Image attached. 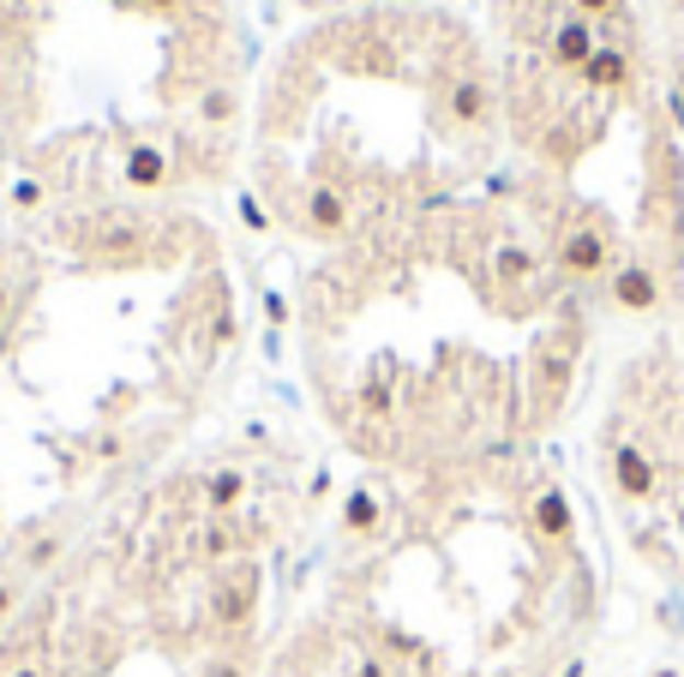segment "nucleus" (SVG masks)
<instances>
[{"instance_id":"12","label":"nucleus","mask_w":684,"mask_h":677,"mask_svg":"<svg viewBox=\"0 0 684 677\" xmlns=\"http://www.w3.org/2000/svg\"><path fill=\"white\" fill-rule=\"evenodd\" d=\"M240 216H247V228H264V222H271V216H264V210H259V204H252V198L240 204Z\"/></svg>"},{"instance_id":"3","label":"nucleus","mask_w":684,"mask_h":677,"mask_svg":"<svg viewBox=\"0 0 684 677\" xmlns=\"http://www.w3.org/2000/svg\"><path fill=\"white\" fill-rule=\"evenodd\" d=\"M252 594H259V576H252V564L228 570L223 587H217V618H223V623H247V618H252Z\"/></svg>"},{"instance_id":"11","label":"nucleus","mask_w":684,"mask_h":677,"mask_svg":"<svg viewBox=\"0 0 684 677\" xmlns=\"http://www.w3.org/2000/svg\"><path fill=\"white\" fill-rule=\"evenodd\" d=\"M570 12H582V19H613L618 0H570Z\"/></svg>"},{"instance_id":"4","label":"nucleus","mask_w":684,"mask_h":677,"mask_svg":"<svg viewBox=\"0 0 684 677\" xmlns=\"http://www.w3.org/2000/svg\"><path fill=\"white\" fill-rule=\"evenodd\" d=\"M445 114H451L456 126H480L492 114V91L480 79H456L451 96H445Z\"/></svg>"},{"instance_id":"10","label":"nucleus","mask_w":684,"mask_h":677,"mask_svg":"<svg viewBox=\"0 0 684 677\" xmlns=\"http://www.w3.org/2000/svg\"><path fill=\"white\" fill-rule=\"evenodd\" d=\"M205 552H210V558H228V552H235V533H228V521H217V528L205 533Z\"/></svg>"},{"instance_id":"5","label":"nucleus","mask_w":684,"mask_h":677,"mask_svg":"<svg viewBox=\"0 0 684 677\" xmlns=\"http://www.w3.org/2000/svg\"><path fill=\"white\" fill-rule=\"evenodd\" d=\"M307 222H312V234H342V228H349V198H342L337 186H312Z\"/></svg>"},{"instance_id":"6","label":"nucleus","mask_w":684,"mask_h":677,"mask_svg":"<svg viewBox=\"0 0 684 677\" xmlns=\"http://www.w3.org/2000/svg\"><path fill=\"white\" fill-rule=\"evenodd\" d=\"M162 174H169V162H162V150L138 145L133 157H126V181H133V186H162Z\"/></svg>"},{"instance_id":"13","label":"nucleus","mask_w":684,"mask_h":677,"mask_svg":"<svg viewBox=\"0 0 684 677\" xmlns=\"http://www.w3.org/2000/svg\"><path fill=\"white\" fill-rule=\"evenodd\" d=\"M666 108H673V126H684V91L673 84V96H666Z\"/></svg>"},{"instance_id":"15","label":"nucleus","mask_w":684,"mask_h":677,"mask_svg":"<svg viewBox=\"0 0 684 677\" xmlns=\"http://www.w3.org/2000/svg\"><path fill=\"white\" fill-rule=\"evenodd\" d=\"M12 677H48L43 666H19V672H12Z\"/></svg>"},{"instance_id":"7","label":"nucleus","mask_w":684,"mask_h":677,"mask_svg":"<svg viewBox=\"0 0 684 677\" xmlns=\"http://www.w3.org/2000/svg\"><path fill=\"white\" fill-rule=\"evenodd\" d=\"M240 492H247V480H240L235 468H223V474H210V485H205V504L210 509H235Z\"/></svg>"},{"instance_id":"17","label":"nucleus","mask_w":684,"mask_h":677,"mask_svg":"<svg viewBox=\"0 0 684 677\" xmlns=\"http://www.w3.org/2000/svg\"><path fill=\"white\" fill-rule=\"evenodd\" d=\"M0 312H7V288H0Z\"/></svg>"},{"instance_id":"2","label":"nucleus","mask_w":684,"mask_h":677,"mask_svg":"<svg viewBox=\"0 0 684 677\" xmlns=\"http://www.w3.org/2000/svg\"><path fill=\"white\" fill-rule=\"evenodd\" d=\"M582 79V91H594V96H618V91H630V79H637V67H630V55L618 43H601L589 55V67L577 72Z\"/></svg>"},{"instance_id":"14","label":"nucleus","mask_w":684,"mask_h":677,"mask_svg":"<svg viewBox=\"0 0 684 677\" xmlns=\"http://www.w3.org/2000/svg\"><path fill=\"white\" fill-rule=\"evenodd\" d=\"M7 611H12V587H0V618H7Z\"/></svg>"},{"instance_id":"8","label":"nucleus","mask_w":684,"mask_h":677,"mask_svg":"<svg viewBox=\"0 0 684 677\" xmlns=\"http://www.w3.org/2000/svg\"><path fill=\"white\" fill-rule=\"evenodd\" d=\"M342 521H349V533H373L378 528V497L373 492H354L349 509H342Z\"/></svg>"},{"instance_id":"18","label":"nucleus","mask_w":684,"mask_h":677,"mask_svg":"<svg viewBox=\"0 0 684 677\" xmlns=\"http://www.w3.org/2000/svg\"><path fill=\"white\" fill-rule=\"evenodd\" d=\"M673 7H679V12H684V0H673Z\"/></svg>"},{"instance_id":"16","label":"nucleus","mask_w":684,"mask_h":677,"mask_svg":"<svg viewBox=\"0 0 684 677\" xmlns=\"http://www.w3.org/2000/svg\"><path fill=\"white\" fill-rule=\"evenodd\" d=\"M577 677H582V672H577ZM642 677H679V672H673V666H654V672H642Z\"/></svg>"},{"instance_id":"9","label":"nucleus","mask_w":684,"mask_h":677,"mask_svg":"<svg viewBox=\"0 0 684 677\" xmlns=\"http://www.w3.org/2000/svg\"><path fill=\"white\" fill-rule=\"evenodd\" d=\"M198 114H205L210 126H223V121H235V96L228 91H210L205 102H198Z\"/></svg>"},{"instance_id":"1","label":"nucleus","mask_w":684,"mask_h":677,"mask_svg":"<svg viewBox=\"0 0 684 677\" xmlns=\"http://www.w3.org/2000/svg\"><path fill=\"white\" fill-rule=\"evenodd\" d=\"M594 19H582V12H565L559 24H552V43H547V67L552 72H582L594 55Z\"/></svg>"},{"instance_id":"19","label":"nucleus","mask_w":684,"mask_h":677,"mask_svg":"<svg viewBox=\"0 0 684 677\" xmlns=\"http://www.w3.org/2000/svg\"><path fill=\"white\" fill-rule=\"evenodd\" d=\"M157 7H169V0H157Z\"/></svg>"}]
</instances>
